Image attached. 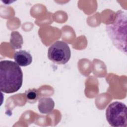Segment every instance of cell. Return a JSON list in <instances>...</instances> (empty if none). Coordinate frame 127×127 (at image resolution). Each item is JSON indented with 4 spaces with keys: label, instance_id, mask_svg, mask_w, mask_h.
Masks as SVG:
<instances>
[{
    "label": "cell",
    "instance_id": "5",
    "mask_svg": "<svg viewBox=\"0 0 127 127\" xmlns=\"http://www.w3.org/2000/svg\"><path fill=\"white\" fill-rule=\"evenodd\" d=\"M14 60L15 62L21 66H26L30 65L32 62L31 55L25 50L16 51L14 54Z\"/></svg>",
    "mask_w": 127,
    "mask_h": 127
},
{
    "label": "cell",
    "instance_id": "6",
    "mask_svg": "<svg viewBox=\"0 0 127 127\" xmlns=\"http://www.w3.org/2000/svg\"><path fill=\"white\" fill-rule=\"evenodd\" d=\"M38 108L39 112L43 114L51 113L55 107V102L50 97H42L39 99Z\"/></svg>",
    "mask_w": 127,
    "mask_h": 127
},
{
    "label": "cell",
    "instance_id": "1",
    "mask_svg": "<svg viewBox=\"0 0 127 127\" xmlns=\"http://www.w3.org/2000/svg\"><path fill=\"white\" fill-rule=\"evenodd\" d=\"M23 82V72L15 62L4 60L0 62V90L5 93L19 90Z\"/></svg>",
    "mask_w": 127,
    "mask_h": 127
},
{
    "label": "cell",
    "instance_id": "7",
    "mask_svg": "<svg viewBox=\"0 0 127 127\" xmlns=\"http://www.w3.org/2000/svg\"><path fill=\"white\" fill-rule=\"evenodd\" d=\"M10 44L14 49L21 48L23 43V38L18 31H13L11 33Z\"/></svg>",
    "mask_w": 127,
    "mask_h": 127
},
{
    "label": "cell",
    "instance_id": "3",
    "mask_svg": "<svg viewBox=\"0 0 127 127\" xmlns=\"http://www.w3.org/2000/svg\"><path fill=\"white\" fill-rule=\"evenodd\" d=\"M127 108L123 103L116 101L110 104L106 109V117L109 125L114 127L127 126Z\"/></svg>",
    "mask_w": 127,
    "mask_h": 127
},
{
    "label": "cell",
    "instance_id": "2",
    "mask_svg": "<svg viewBox=\"0 0 127 127\" xmlns=\"http://www.w3.org/2000/svg\"><path fill=\"white\" fill-rule=\"evenodd\" d=\"M127 14L126 11H117L113 20L106 25V30L113 44L127 55Z\"/></svg>",
    "mask_w": 127,
    "mask_h": 127
},
{
    "label": "cell",
    "instance_id": "4",
    "mask_svg": "<svg viewBox=\"0 0 127 127\" xmlns=\"http://www.w3.org/2000/svg\"><path fill=\"white\" fill-rule=\"evenodd\" d=\"M49 59L58 64H64L71 57V51L68 45L63 41H57L48 49Z\"/></svg>",
    "mask_w": 127,
    "mask_h": 127
},
{
    "label": "cell",
    "instance_id": "9",
    "mask_svg": "<svg viewBox=\"0 0 127 127\" xmlns=\"http://www.w3.org/2000/svg\"><path fill=\"white\" fill-rule=\"evenodd\" d=\"M3 3H5V4H10L11 2H14V1H2Z\"/></svg>",
    "mask_w": 127,
    "mask_h": 127
},
{
    "label": "cell",
    "instance_id": "8",
    "mask_svg": "<svg viewBox=\"0 0 127 127\" xmlns=\"http://www.w3.org/2000/svg\"><path fill=\"white\" fill-rule=\"evenodd\" d=\"M25 94L27 101L30 104L35 103L39 99V92L35 88L28 89L25 91Z\"/></svg>",
    "mask_w": 127,
    "mask_h": 127
}]
</instances>
